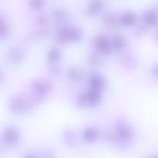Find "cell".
Segmentation results:
<instances>
[{
  "mask_svg": "<svg viewBox=\"0 0 158 158\" xmlns=\"http://www.w3.org/2000/svg\"><path fill=\"white\" fill-rule=\"evenodd\" d=\"M142 20L151 28L158 26V4H155L142 13Z\"/></svg>",
  "mask_w": 158,
  "mask_h": 158,
  "instance_id": "cell-9",
  "label": "cell"
},
{
  "mask_svg": "<svg viewBox=\"0 0 158 158\" xmlns=\"http://www.w3.org/2000/svg\"><path fill=\"white\" fill-rule=\"evenodd\" d=\"M70 78L74 81H81L82 80H84L86 78V76H85V72L81 69L75 68L71 70Z\"/></svg>",
  "mask_w": 158,
  "mask_h": 158,
  "instance_id": "cell-14",
  "label": "cell"
},
{
  "mask_svg": "<svg viewBox=\"0 0 158 158\" xmlns=\"http://www.w3.org/2000/svg\"><path fill=\"white\" fill-rule=\"evenodd\" d=\"M139 21L138 15L131 9H125L119 12V22L122 28L131 29Z\"/></svg>",
  "mask_w": 158,
  "mask_h": 158,
  "instance_id": "cell-7",
  "label": "cell"
},
{
  "mask_svg": "<svg viewBox=\"0 0 158 158\" xmlns=\"http://www.w3.org/2000/svg\"><path fill=\"white\" fill-rule=\"evenodd\" d=\"M93 46L94 51L104 56H110L114 53L112 46V37L105 33H99L94 37Z\"/></svg>",
  "mask_w": 158,
  "mask_h": 158,
  "instance_id": "cell-2",
  "label": "cell"
},
{
  "mask_svg": "<svg viewBox=\"0 0 158 158\" xmlns=\"http://www.w3.org/2000/svg\"><path fill=\"white\" fill-rule=\"evenodd\" d=\"M155 40L157 42V44H158V29L156 30V31L155 32Z\"/></svg>",
  "mask_w": 158,
  "mask_h": 158,
  "instance_id": "cell-16",
  "label": "cell"
},
{
  "mask_svg": "<svg viewBox=\"0 0 158 158\" xmlns=\"http://www.w3.org/2000/svg\"><path fill=\"white\" fill-rule=\"evenodd\" d=\"M81 137L87 144H95L102 139V131L97 126L91 125L83 130Z\"/></svg>",
  "mask_w": 158,
  "mask_h": 158,
  "instance_id": "cell-6",
  "label": "cell"
},
{
  "mask_svg": "<svg viewBox=\"0 0 158 158\" xmlns=\"http://www.w3.org/2000/svg\"><path fill=\"white\" fill-rule=\"evenodd\" d=\"M88 87L94 90H97L105 93L107 88V80L100 71H92L87 77Z\"/></svg>",
  "mask_w": 158,
  "mask_h": 158,
  "instance_id": "cell-4",
  "label": "cell"
},
{
  "mask_svg": "<svg viewBox=\"0 0 158 158\" xmlns=\"http://www.w3.org/2000/svg\"><path fill=\"white\" fill-rule=\"evenodd\" d=\"M119 64L120 67L128 71H134L138 67V58L135 54L129 50V48L123 53L119 54Z\"/></svg>",
  "mask_w": 158,
  "mask_h": 158,
  "instance_id": "cell-5",
  "label": "cell"
},
{
  "mask_svg": "<svg viewBox=\"0 0 158 158\" xmlns=\"http://www.w3.org/2000/svg\"><path fill=\"white\" fill-rule=\"evenodd\" d=\"M99 18L101 24L108 31L116 32L118 29L122 28L119 22V13L116 11L106 10Z\"/></svg>",
  "mask_w": 158,
  "mask_h": 158,
  "instance_id": "cell-3",
  "label": "cell"
},
{
  "mask_svg": "<svg viewBox=\"0 0 158 158\" xmlns=\"http://www.w3.org/2000/svg\"><path fill=\"white\" fill-rule=\"evenodd\" d=\"M104 56L100 55L96 51L94 50V52H91L88 54L86 62L88 67L92 69V71H100L104 66H105V61H104Z\"/></svg>",
  "mask_w": 158,
  "mask_h": 158,
  "instance_id": "cell-10",
  "label": "cell"
},
{
  "mask_svg": "<svg viewBox=\"0 0 158 158\" xmlns=\"http://www.w3.org/2000/svg\"><path fill=\"white\" fill-rule=\"evenodd\" d=\"M112 37V46L115 54H121L129 48V41L122 34H114Z\"/></svg>",
  "mask_w": 158,
  "mask_h": 158,
  "instance_id": "cell-11",
  "label": "cell"
},
{
  "mask_svg": "<svg viewBox=\"0 0 158 158\" xmlns=\"http://www.w3.org/2000/svg\"><path fill=\"white\" fill-rule=\"evenodd\" d=\"M151 27L148 26L146 23H144L142 19L140 21L137 22V24L131 28L132 30V35L133 37L135 38H142V37H144L150 31Z\"/></svg>",
  "mask_w": 158,
  "mask_h": 158,
  "instance_id": "cell-13",
  "label": "cell"
},
{
  "mask_svg": "<svg viewBox=\"0 0 158 158\" xmlns=\"http://www.w3.org/2000/svg\"><path fill=\"white\" fill-rule=\"evenodd\" d=\"M106 4L105 0H89L86 6L87 14L93 18L100 17L106 9Z\"/></svg>",
  "mask_w": 158,
  "mask_h": 158,
  "instance_id": "cell-8",
  "label": "cell"
},
{
  "mask_svg": "<svg viewBox=\"0 0 158 158\" xmlns=\"http://www.w3.org/2000/svg\"><path fill=\"white\" fill-rule=\"evenodd\" d=\"M148 73L151 78L158 81V61L154 62L148 69Z\"/></svg>",
  "mask_w": 158,
  "mask_h": 158,
  "instance_id": "cell-15",
  "label": "cell"
},
{
  "mask_svg": "<svg viewBox=\"0 0 158 158\" xmlns=\"http://www.w3.org/2000/svg\"><path fill=\"white\" fill-rule=\"evenodd\" d=\"M85 94H86V98H87L89 107H97L102 104L103 99H104L103 92L88 88Z\"/></svg>",
  "mask_w": 158,
  "mask_h": 158,
  "instance_id": "cell-12",
  "label": "cell"
},
{
  "mask_svg": "<svg viewBox=\"0 0 158 158\" xmlns=\"http://www.w3.org/2000/svg\"><path fill=\"white\" fill-rule=\"evenodd\" d=\"M111 127L115 134V148L126 150L134 144L136 131L130 120L125 118H118L113 122Z\"/></svg>",
  "mask_w": 158,
  "mask_h": 158,
  "instance_id": "cell-1",
  "label": "cell"
}]
</instances>
